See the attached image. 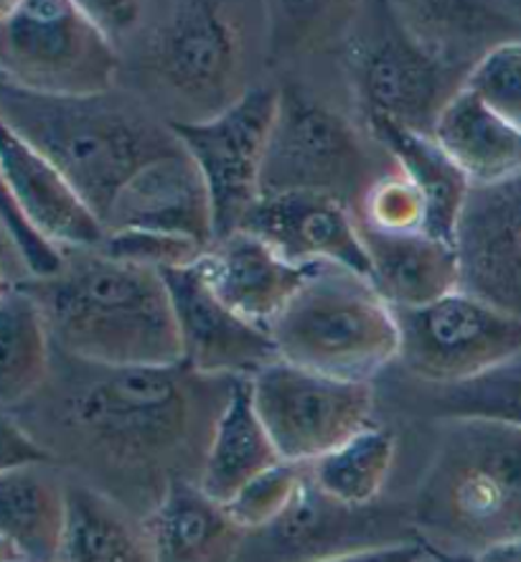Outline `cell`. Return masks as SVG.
<instances>
[{
  "mask_svg": "<svg viewBox=\"0 0 521 562\" xmlns=\"http://www.w3.org/2000/svg\"><path fill=\"white\" fill-rule=\"evenodd\" d=\"M64 359L61 374L11 409L75 479L148 519L173 481H199L235 380L173 367H100Z\"/></svg>",
  "mask_w": 521,
  "mask_h": 562,
  "instance_id": "cell-1",
  "label": "cell"
},
{
  "mask_svg": "<svg viewBox=\"0 0 521 562\" xmlns=\"http://www.w3.org/2000/svg\"><path fill=\"white\" fill-rule=\"evenodd\" d=\"M49 321L56 351L100 367H173L183 344L163 272L67 250L64 270L26 285Z\"/></svg>",
  "mask_w": 521,
  "mask_h": 562,
  "instance_id": "cell-2",
  "label": "cell"
},
{
  "mask_svg": "<svg viewBox=\"0 0 521 562\" xmlns=\"http://www.w3.org/2000/svg\"><path fill=\"white\" fill-rule=\"evenodd\" d=\"M410 527L432 555L476 558L521 540V428L443 417Z\"/></svg>",
  "mask_w": 521,
  "mask_h": 562,
  "instance_id": "cell-3",
  "label": "cell"
},
{
  "mask_svg": "<svg viewBox=\"0 0 521 562\" xmlns=\"http://www.w3.org/2000/svg\"><path fill=\"white\" fill-rule=\"evenodd\" d=\"M0 117L5 131L67 176L102 222L135 173L183 148L171 125L115 92L42 98L3 85Z\"/></svg>",
  "mask_w": 521,
  "mask_h": 562,
  "instance_id": "cell-4",
  "label": "cell"
},
{
  "mask_svg": "<svg viewBox=\"0 0 521 562\" xmlns=\"http://www.w3.org/2000/svg\"><path fill=\"white\" fill-rule=\"evenodd\" d=\"M268 331L280 361L339 380L372 382L399 357L395 308L372 278L331 262L310 270Z\"/></svg>",
  "mask_w": 521,
  "mask_h": 562,
  "instance_id": "cell-5",
  "label": "cell"
},
{
  "mask_svg": "<svg viewBox=\"0 0 521 562\" xmlns=\"http://www.w3.org/2000/svg\"><path fill=\"white\" fill-rule=\"evenodd\" d=\"M133 44L138 75L168 110V125L204 123L252 90L245 34L222 3H175L150 19Z\"/></svg>",
  "mask_w": 521,
  "mask_h": 562,
  "instance_id": "cell-6",
  "label": "cell"
},
{
  "mask_svg": "<svg viewBox=\"0 0 521 562\" xmlns=\"http://www.w3.org/2000/svg\"><path fill=\"white\" fill-rule=\"evenodd\" d=\"M0 69L42 98H100L117 90L123 56L82 3L19 0L0 11Z\"/></svg>",
  "mask_w": 521,
  "mask_h": 562,
  "instance_id": "cell-7",
  "label": "cell"
},
{
  "mask_svg": "<svg viewBox=\"0 0 521 562\" xmlns=\"http://www.w3.org/2000/svg\"><path fill=\"white\" fill-rule=\"evenodd\" d=\"M369 158L362 135L341 112L313 100L301 87L280 90L262 171V199L285 194H318L359 214L369 179Z\"/></svg>",
  "mask_w": 521,
  "mask_h": 562,
  "instance_id": "cell-8",
  "label": "cell"
},
{
  "mask_svg": "<svg viewBox=\"0 0 521 562\" xmlns=\"http://www.w3.org/2000/svg\"><path fill=\"white\" fill-rule=\"evenodd\" d=\"M349 69L366 117H389L424 135L468 77L424 46L397 13H380L366 34L351 38Z\"/></svg>",
  "mask_w": 521,
  "mask_h": 562,
  "instance_id": "cell-9",
  "label": "cell"
},
{
  "mask_svg": "<svg viewBox=\"0 0 521 562\" xmlns=\"http://www.w3.org/2000/svg\"><path fill=\"white\" fill-rule=\"evenodd\" d=\"M254 405L285 463L308 465L374 425L372 382L275 361L252 376Z\"/></svg>",
  "mask_w": 521,
  "mask_h": 562,
  "instance_id": "cell-10",
  "label": "cell"
},
{
  "mask_svg": "<svg viewBox=\"0 0 521 562\" xmlns=\"http://www.w3.org/2000/svg\"><path fill=\"white\" fill-rule=\"evenodd\" d=\"M395 316L399 367L428 387L476 380L521 351V318L463 291Z\"/></svg>",
  "mask_w": 521,
  "mask_h": 562,
  "instance_id": "cell-11",
  "label": "cell"
},
{
  "mask_svg": "<svg viewBox=\"0 0 521 562\" xmlns=\"http://www.w3.org/2000/svg\"><path fill=\"white\" fill-rule=\"evenodd\" d=\"M280 90L254 85L242 100L204 123L171 125L204 173L214 206L216 243L242 232L262 202V171Z\"/></svg>",
  "mask_w": 521,
  "mask_h": 562,
  "instance_id": "cell-12",
  "label": "cell"
},
{
  "mask_svg": "<svg viewBox=\"0 0 521 562\" xmlns=\"http://www.w3.org/2000/svg\"><path fill=\"white\" fill-rule=\"evenodd\" d=\"M455 250L461 260L458 291L521 318V173L471 187Z\"/></svg>",
  "mask_w": 521,
  "mask_h": 562,
  "instance_id": "cell-13",
  "label": "cell"
},
{
  "mask_svg": "<svg viewBox=\"0 0 521 562\" xmlns=\"http://www.w3.org/2000/svg\"><path fill=\"white\" fill-rule=\"evenodd\" d=\"M183 344V361L204 376L242 380L280 361L268 328L239 316L216 295L199 270L163 272Z\"/></svg>",
  "mask_w": 521,
  "mask_h": 562,
  "instance_id": "cell-14",
  "label": "cell"
},
{
  "mask_svg": "<svg viewBox=\"0 0 521 562\" xmlns=\"http://www.w3.org/2000/svg\"><path fill=\"white\" fill-rule=\"evenodd\" d=\"M104 227L107 232L143 229L179 235L212 247L216 243L212 196L204 173L186 148L135 173L112 202Z\"/></svg>",
  "mask_w": 521,
  "mask_h": 562,
  "instance_id": "cell-15",
  "label": "cell"
},
{
  "mask_svg": "<svg viewBox=\"0 0 521 562\" xmlns=\"http://www.w3.org/2000/svg\"><path fill=\"white\" fill-rule=\"evenodd\" d=\"M245 232L258 235L301 268L331 262L369 278V255L356 214L336 199L318 194L262 199L247 220Z\"/></svg>",
  "mask_w": 521,
  "mask_h": 562,
  "instance_id": "cell-16",
  "label": "cell"
},
{
  "mask_svg": "<svg viewBox=\"0 0 521 562\" xmlns=\"http://www.w3.org/2000/svg\"><path fill=\"white\" fill-rule=\"evenodd\" d=\"M3 194L29 222L61 250H94L107 239V227L64 173L38 156L29 143L3 127Z\"/></svg>",
  "mask_w": 521,
  "mask_h": 562,
  "instance_id": "cell-17",
  "label": "cell"
},
{
  "mask_svg": "<svg viewBox=\"0 0 521 562\" xmlns=\"http://www.w3.org/2000/svg\"><path fill=\"white\" fill-rule=\"evenodd\" d=\"M313 268L287 262L264 239L245 229L214 243L199 262L208 288L231 311L260 328L275 324Z\"/></svg>",
  "mask_w": 521,
  "mask_h": 562,
  "instance_id": "cell-18",
  "label": "cell"
},
{
  "mask_svg": "<svg viewBox=\"0 0 521 562\" xmlns=\"http://www.w3.org/2000/svg\"><path fill=\"white\" fill-rule=\"evenodd\" d=\"M69 481L59 463L0 473V562H56L67 529Z\"/></svg>",
  "mask_w": 521,
  "mask_h": 562,
  "instance_id": "cell-19",
  "label": "cell"
},
{
  "mask_svg": "<svg viewBox=\"0 0 521 562\" xmlns=\"http://www.w3.org/2000/svg\"><path fill=\"white\" fill-rule=\"evenodd\" d=\"M369 255V278L392 308H422L461 288L455 245L420 235H384L359 224Z\"/></svg>",
  "mask_w": 521,
  "mask_h": 562,
  "instance_id": "cell-20",
  "label": "cell"
},
{
  "mask_svg": "<svg viewBox=\"0 0 521 562\" xmlns=\"http://www.w3.org/2000/svg\"><path fill=\"white\" fill-rule=\"evenodd\" d=\"M146 521L156 562H239L250 535L189 479L173 481Z\"/></svg>",
  "mask_w": 521,
  "mask_h": 562,
  "instance_id": "cell-21",
  "label": "cell"
},
{
  "mask_svg": "<svg viewBox=\"0 0 521 562\" xmlns=\"http://www.w3.org/2000/svg\"><path fill=\"white\" fill-rule=\"evenodd\" d=\"M278 463L283 459L254 405L252 376L235 380L227 405L216 420L199 486L227 507L252 479L275 469Z\"/></svg>",
  "mask_w": 521,
  "mask_h": 562,
  "instance_id": "cell-22",
  "label": "cell"
},
{
  "mask_svg": "<svg viewBox=\"0 0 521 562\" xmlns=\"http://www.w3.org/2000/svg\"><path fill=\"white\" fill-rule=\"evenodd\" d=\"M366 123L399 171L420 189L428 202V235L455 245V232L473 187L468 176L453 164L432 135L410 131L380 115H369Z\"/></svg>",
  "mask_w": 521,
  "mask_h": 562,
  "instance_id": "cell-23",
  "label": "cell"
},
{
  "mask_svg": "<svg viewBox=\"0 0 521 562\" xmlns=\"http://www.w3.org/2000/svg\"><path fill=\"white\" fill-rule=\"evenodd\" d=\"M56 562H156L148 521L115 496L71 476L67 529Z\"/></svg>",
  "mask_w": 521,
  "mask_h": 562,
  "instance_id": "cell-24",
  "label": "cell"
},
{
  "mask_svg": "<svg viewBox=\"0 0 521 562\" xmlns=\"http://www.w3.org/2000/svg\"><path fill=\"white\" fill-rule=\"evenodd\" d=\"M432 138L473 187L521 173V131L488 110L466 87L440 112Z\"/></svg>",
  "mask_w": 521,
  "mask_h": 562,
  "instance_id": "cell-25",
  "label": "cell"
},
{
  "mask_svg": "<svg viewBox=\"0 0 521 562\" xmlns=\"http://www.w3.org/2000/svg\"><path fill=\"white\" fill-rule=\"evenodd\" d=\"M0 403L3 413L26 405L54 372V339L42 303L29 288H3L0 295Z\"/></svg>",
  "mask_w": 521,
  "mask_h": 562,
  "instance_id": "cell-26",
  "label": "cell"
},
{
  "mask_svg": "<svg viewBox=\"0 0 521 562\" xmlns=\"http://www.w3.org/2000/svg\"><path fill=\"white\" fill-rule=\"evenodd\" d=\"M395 459V432L372 425L324 459L308 463V473L326 499L347 509H369L387 486Z\"/></svg>",
  "mask_w": 521,
  "mask_h": 562,
  "instance_id": "cell-27",
  "label": "cell"
},
{
  "mask_svg": "<svg viewBox=\"0 0 521 562\" xmlns=\"http://www.w3.org/2000/svg\"><path fill=\"white\" fill-rule=\"evenodd\" d=\"M440 417H478L521 428V351L476 380L430 387Z\"/></svg>",
  "mask_w": 521,
  "mask_h": 562,
  "instance_id": "cell-28",
  "label": "cell"
},
{
  "mask_svg": "<svg viewBox=\"0 0 521 562\" xmlns=\"http://www.w3.org/2000/svg\"><path fill=\"white\" fill-rule=\"evenodd\" d=\"M356 222L384 235H420L428 232V202L420 189L395 168L366 191Z\"/></svg>",
  "mask_w": 521,
  "mask_h": 562,
  "instance_id": "cell-29",
  "label": "cell"
},
{
  "mask_svg": "<svg viewBox=\"0 0 521 562\" xmlns=\"http://www.w3.org/2000/svg\"><path fill=\"white\" fill-rule=\"evenodd\" d=\"M306 476V465L278 463L275 469L260 473L252 479L235 499L227 504L229 517L237 521L245 532H260V529L275 525L298 494Z\"/></svg>",
  "mask_w": 521,
  "mask_h": 562,
  "instance_id": "cell-30",
  "label": "cell"
},
{
  "mask_svg": "<svg viewBox=\"0 0 521 562\" xmlns=\"http://www.w3.org/2000/svg\"><path fill=\"white\" fill-rule=\"evenodd\" d=\"M468 92L521 131V38L488 52L466 77Z\"/></svg>",
  "mask_w": 521,
  "mask_h": 562,
  "instance_id": "cell-31",
  "label": "cell"
},
{
  "mask_svg": "<svg viewBox=\"0 0 521 562\" xmlns=\"http://www.w3.org/2000/svg\"><path fill=\"white\" fill-rule=\"evenodd\" d=\"M102 250L110 257L123 262L140 265L158 272L194 268L202 262L208 247L189 237L179 235H160V232H143V229H120L107 232Z\"/></svg>",
  "mask_w": 521,
  "mask_h": 562,
  "instance_id": "cell-32",
  "label": "cell"
},
{
  "mask_svg": "<svg viewBox=\"0 0 521 562\" xmlns=\"http://www.w3.org/2000/svg\"><path fill=\"white\" fill-rule=\"evenodd\" d=\"M3 245L19 255L23 268L29 270L31 285L52 280L64 270L67 250L54 245L42 229L29 222L19 204L3 194Z\"/></svg>",
  "mask_w": 521,
  "mask_h": 562,
  "instance_id": "cell-33",
  "label": "cell"
},
{
  "mask_svg": "<svg viewBox=\"0 0 521 562\" xmlns=\"http://www.w3.org/2000/svg\"><path fill=\"white\" fill-rule=\"evenodd\" d=\"M87 15L98 23V29L112 44L117 46V52L125 44H131L135 36L140 34V29L146 26V5L143 3H110V0H94V3H82Z\"/></svg>",
  "mask_w": 521,
  "mask_h": 562,
  "instance_id": "cell-34",
  "label": "cell"
},
{
  "mask_svg": "<svg viewBox=\"0 0 521 562\" xmlns=\"http://www.w3.org/2000/svg\"><path fill=\"white\" fill-rule=\"evenodd\" d=\"M56 463L52 453L38 443L34 432L15 420L11 413H3V438H0V465L3 471L23 469V465Z\"/></svg>",
  "mask_w": 521,
  "mask_h": 562,
  "instance_id": "cell-35",
  "label": "cell"
},
{
  "mask_svg": "<svg viewBox=\"0 0 521 562\" xmlns=\"http://www.w3.org/2000/svg\"><path fill=\"white\" fill-rule=\"evenodd\" d=\"M430 558V550L422 542H397L384 544V548H369L359 552H347V555H336L316 562H424Z\"/></svg>",
  "mask_w": 521,
  "mask_h": 562,
  "instance_id": "cell-36",
  "label": "cell"
},
{
  "mask_svg": "<svg viewBox=\"0 0 521 562\" xmlns=\"http://www.w3.org/2000/svg\"><path fill=\"white\" fill-rule=\"evenodd\" d=\"M471 562H521V540L496 544V548L471 558Z\"/></svg>",
  "mask_w": 521,
  "mask_h": 562,
  "instance_id": "cell-37",
  "label": "cell"
},
{
  "mask_svg": "<svg viewBox=\"0 0 521 562\" xmlns=\"http://www.w3.org/2000/svg\"><path fill=\"white\" fill-rule=\"evenodd\" d=\"M507 11L511 13V19L517 21V26L521 29V3H511V5H507Z\"/></svg>",
  "mask_w": 521,
  "mask_h": 562,
  "instance_id": "cell-38",
  "label": "cell"
},
{
  "mask_svg": "<svg viewBox=\"0 0 521 562\" xmlns=\"http://www.w3.org/2000/svg\"><path fill=\"white\" fill-rule=\"evenodd\" d=\"M443 562H471V558H445V555H438Z\"/></svg>",
  "mask_w": 521,
  "mask_h": 562,
  "instance_id": "cell-39",
  "label": "cell"
},
{
  "mask_svg": "<svg viewBox=\"0 0 521 562\" xmlns=\"http://www.w3.org/2000/svg\"><path fill=\"white\" fill-rule=\"evenodd\" d=\"M424 562H443V560H440L438 555H432V552H430V558H428V560H424Z\"/></svg>",
  "mask_w": 521,
  "mask_h": 562,
  "instance_id": "cell-40",
  "label": "cell"
}]
</instances>
